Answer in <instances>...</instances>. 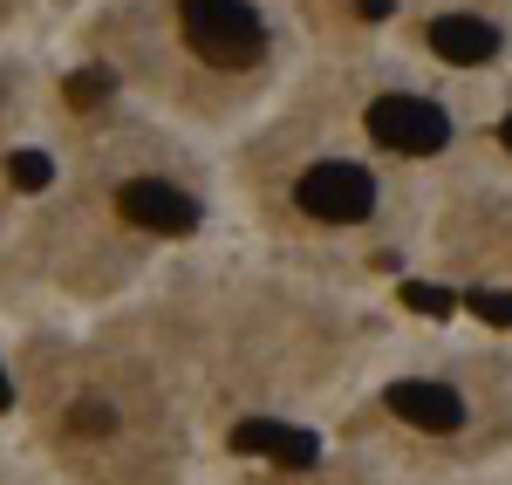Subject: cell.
Masks as SVG:
<instances>
[{
    "instance_id": "52a82bcc",
    "label": "cell",
    "mask_w": 512,
    "mask_h": 485,
    "mask_svg": "<svg viewBox=\"0 0 512 485\" xmlns=\"http://www.w3.org/2000/svg\"><path fill=\"white\" fill-rule=\"evenodd\" d=\"M233 445L239 451H274L280 465H315L321 445H315V431H294V424H274V417H246L233 431Z\"/></svg>"
},
{
    "instance_id": "8fae6325",
    "label": "cell",
    "mask_w": 512,
    "mask_h": 485,
    "mask_svg": "<svg viewBox=\"0 0 512 485\" xmlns=\"http://www.w3.org/2000/svg\"><path fill=\"white\" fill-rule=\"evenodd\" d=\"M465 308H472L478 322H492V328H512V294H465Z\"/></svg>"
},
{
    "instance_id": "ba28073f",
    "label": "cell",
    "mask_w": 512,
    "mask_h": 485,
    "mask_svg": "<svg viewBox=\"0 0 512 485\" xmlns=\"http://www.w3.org/2000/svg\"><path fill=\"white\" fill-rule=\"evenodd\" d=\"M110 89H117V76L96 62V69H76V76H69V103H76V110H96Z\"/></svg>"
},
{
    "instance_id": "277c9868",
    "label": "cell",
    "mask_w": 512,
    "mask_h": 485,
    "mask_svg": "<svg viewBox=\"0 0 512 485\" xmlns=\"http://www.w3.org/2000/svg\"><path fill=\"white\" fill-rule=\"evenodd\" d=\"M117 212L144 233H192L198 226V205L178 192V185H158V178H130L117 192Z\"/></svg>"
},
{
    "instance_id": "6da1fadb",
    "label": "cell",
    "mask_w": 512,
    "mask_h": 485,
    "mask_svg": "<svg viewBox=\"0 0 512 485\" xmlns=\"http://www.w3.org/2000/svg\"><path fill=\"white\" fill-rule=\"evenodd\" d=\"M178 21H185V41L219 69H246L267 48V28H260V14L246 0H185Z\"/></svg>"
},
{
    "instance_id": "7a4b0ae2",
    "label": "cell",
    "mask_w": 512,
    "mask_h": 485,
    "mask_svg": "<svg viewBox=\"0 0 512 485\" xmlns=\"http://www.w3.org/2000/svg\"><path fill=\"white\" fill-rule=\"evenodd\" d=\"M294 199H301V212H315L328 226H355V219L376 212V178L349 158H328V164H315V171H301Z\"/></svg>"
},
{
    "instance_id": "8992f818",
    "label": "cell",
    "mask_w": 512,
    "mask_h": 485,
    "mask_svg": "<svg viewBox=\"0 0 512 485\" xmlns=\"http://www.w3.org/2000/svg\"><path fill=\"white\" fill-rule=\"evenodd\" d=\"M424 41H431L451 69H478V62H492V55H499V28H492V21H478V14H437L431 28H424Z\"/></svg>"
},
{
    "instance_id": "9c48e42d",
    "label": "cell",
    "mask_w": 512,
    "mask_h": 485,
    "mask_svg": "<svg viewBox=\"0 0 512 485\" xmlns=\"http://www.w3.org/2000/svg\"><path fill=\"white\" fill-rule=\"evenodd\" d=\"M110 424H117V410L96 404V397H82V404L69 410V431H76V438H110Z\"/></svg>"
},
{
    "instance_id": "5bb4252c",
    "label": "cell",
    "mask_w": 512,
    "mask_h": 485,
    "mask_svg": "<svg viewBox=\"0 0 512 485\" xmlns=\"http://www.w3.org/2000/svg\"><path fill=\"white\" fill-rule=\"evenodd\" d=\"M499 144H506V151H512V110H506V123H499Z\"/></svg>"
},
{
    "instance_id": "5b68a950",
    "label": "cell",
    "mask_w": 512,
    "mask_h": 485,
    "mask_svg": "<svg viewBox=\"0 0 512 485\" xmlns=\"http://www.w3.org/2000/svg\"><path fill=\"white\" fill-rule=\"evenodd\" d=\"M383 404H390L403 424H417V431H437V438L465 424V397H458L451 383H431V376H424V383H390V397H383Z\"/></svg>"
},
{
    "instance_id": "4fadbf2b",
    "label": "cell",
    "mask_w": 512,
    "mask_h": 485,
    "mask_svg": "<svg viewBox=\"0 0 512 485\" xmlns=\"http://www.w3.org/2000/svg\"><path fill=\"white\" fill-rule=\"evenodd\" d=\"M355 7H362V14H369V21H383V14H390L396 0H355Z\"/></svg>"
},
{
    "instance_id": "30bf717a",
    "label": "cell",
    "mask_w": 512,
    "mask_h": 485,
    "mask_svg": "<svg viewBox=\"0 0 512 485\" xmlns=\"http://www.w3.org/2000/svg\"><path fill=\"white\" fill-rule=\"evenodd\" d=\"M7 178H14L21 192H41V185L55 178V164L41 158V151H14V164H7Z\"/></svg>"
},
{
    "instance_id": "9a60e30c",
    "label": "cell",
    "mask_w": 512,
    "mask_h": 485,
    "mask_svg": "<svg viewBox=\"0 0 512 485\" xmlns=\"http://www.w3.org/2000/svg\"><path fill=\"white\" fill-rule=\"evenodd\" d=\"M7 404H14V390H7V376H0V410H7Z\"/></svg>"
},
{
    "instance_id": "3957f363",
    "label": "cell",
    "mask_w": 512,
    "mask_h": 485,
    "mask_svg": "<svg viewBox=\"0 0 512 485\" xmlns=\"http://www.w3.org/2000/svg\"><path fill=\"white\" fill-rule=\"evenodd\" d=\"M369 137H376L383 151H403V158H431V151H444L451 123H444V110L424 103V96H376V103H369Z\"/></svg>"
},
{
    "instance_id": "7c38bea8",
    "label": "cell",
    "mask_w": 512,
    "mask_h": 485,
    "mask_svg": "<svg viewBox=\"0 0 512 485\" xmlns=\"http://www.w3.org/2000/svg\"><path fill=\"white\" fill-rule=\"evenodd\" d=\"M403 301H410L417 315H451V294H444V287H424V281H403Z\"/></svg>"
}]
</instances>
